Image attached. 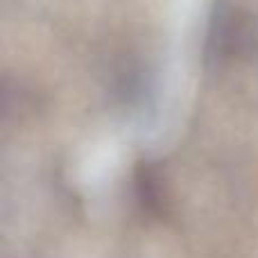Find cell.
<instances>
[{
    "label": "cell",
    "mask_w": 258,
    "mask_h": 258,
    "mask_svg": "<svg viewBox=\"0 0 258 258\" xmlns=\"http://www.w3.org/2000/svg\"><path fill=\"white\" fill-rule=\"evenodd\" d=\"M251 43H254V34L247 18L231 5L220 3L209 27V57L215 61H224L240 54Z\"/></svg>",
    "instance_id": "obj_1"
},
{
    "label": "cell",
    "mask_w": 258,
    "mask_h": 258,
    "mask_svg": "<svg viewBox=\"0 0 258 258\" xmlns=\"http://www.w3.org/2000/svg\"><path fill=\"white\" fill-rule=\"evenodd\" d=\"M134 190L136 202L147 215H163L165 213V188L159 170L152 163H141L134 174Z\"/></svg>",
    "instance_id": "obj_2"
}]
</instances>
